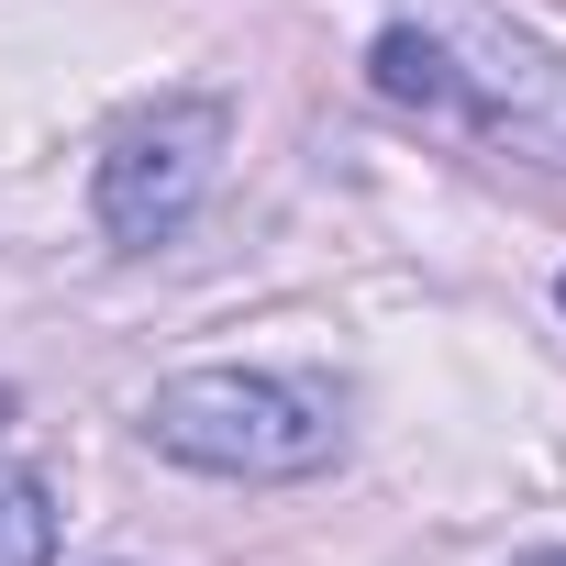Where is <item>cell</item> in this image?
I'll use <instances>...</instances> for the list:
<instances>
[{"mask_svg":"<svg viewBox=\"0 0 566 566\" xmlns=\"http://www.w3.org/2000/svg\"><path fill=\"white\" fill-rule=\"evenodd\" d=\"M367 78L378 101L400 112H444L533 167H566V56L500 12H478V0H433V12L389 23L367 45Z\"/></svg>","mask_w":566,"mask_h":566,"instance_id":"cell-1","label":"cell"},{"mask_svg":"<svg viewBox=\"0 0 566 566\" xmlns=\"http://www.w3.org/2000/svg\"><path fill=\"white\" fill-rule=\"evenodd\" d=\"M145 444L200 478H312L334 467V400L266 367H200L145 400Z\"/></svg>","mask_w":566,"mask_h":566,"instance_id":"cell-2","label":"cell"},{"mask_svg":"<svg viewBox=\"0 0 566 566\" xmlns=\"http://www.w3.org/2000/svg\"><path fill=\"white\" fill-rule=\"evenodd\" d=\"M222 145H233V112L211 90H167L145 112H123L101 134V167H90V200H101V233L112 244H167L211 178H222Z\"/></svg>","mask_w":566,"mask_h":566,"instance_id":"cell-3","label":"cell"},{"mask_svg":"<svg viewBox=\"0 0 566 566\" xmlns=\"http://www.w3.org/2000/svg\"><path fill=\"white\" fill-rule=\"evenodd\" d=\"M56 555V489L34 467H0V566H45Z\"/></svg>","mask_w":566,"mask_h":566,"instance_id":"cell-4","label":"cell"},{"mask_svg":"<svg viewBox=\"0 0 566 566\" xmlns=\"http://www.w3.org/2000/svg\"><path fill=\"white\" fill-rule=\"evenodd\" d=\"M522 566H566V555H522Z\"/></svg>","mask_w":566,"mask_h":566,"instance_id":"cell-5","label":"cell"},{"mask_svg":"<svg viewBox=\"0 0 566 566\" xmlns=\"http://www.w3.org/2000/svg\"><path fill=\"white\" fill-rule=\"evenodd\" d=\"M555 301H566V277H555Z\"/></svg>","mask_w":566,"mask_h":566,"instance_id":"cell-6","label":"cell"}]
</instances>
